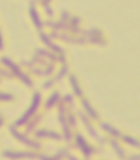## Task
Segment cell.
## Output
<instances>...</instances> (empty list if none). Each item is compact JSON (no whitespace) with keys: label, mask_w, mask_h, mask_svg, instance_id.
I'll list each match as a JSON object with an SVG mask.
<instances>
[{"label":"cell","mask_w":140,"mask_h":160,"mask_svg":"<svg viewBox=\"0 0 140 160\" xmlns=\"http://www.w3.org/2000/svg\"><path fill=\"white\" fill-rule=\"evenodd\" d=\"M82 105H84L85 109H87L88 111H89V114H90V115L93 116V117H97V113H95V112L93 111V109H91V107H90L89 103H88L87 101H82Z\"/></svg>","instance_id":"cell-1"},{"label":"cell","mask_w":140,"mask_h":160,"mask_svg":"<svg viewBox=\"0 0 140 160\" xmlns=\"http://www.w3.org/2000/svg\"><path fill=\"white\" fill-rule=\"evenodd\" d=\"M102 127L105 128V130H107V132L112 133L113 135H116V136H118V135H120V132H117V130H115L114 128L112 127V126H108L107 124H102Z\"/></svg>","instance_id":"cell-2"},{"label":"cell","mask_w":140,"mask_h":160,"mask_svg":"<svg viewBox=\"0 0 140 160\" xmlns=\"http://www.w3.org/2000/svg\"><path fill=\"white\" fill-rule=\"evenodd\" d=\"M125 140H126L128 144H130V145H133V146H138V147H140V144L136 140V139H133V138H131V137H125Z\"/></svg>","instance_id":"cell-3"}]
</instances>
